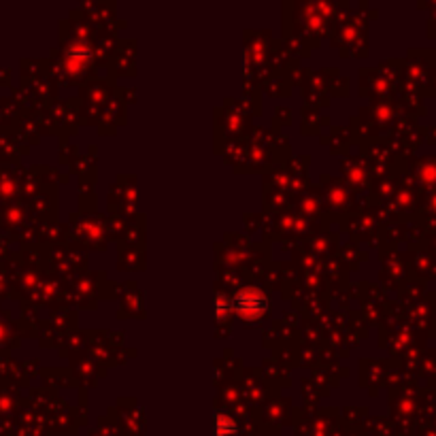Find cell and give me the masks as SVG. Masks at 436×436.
<instances>
[{
	"label": "cell",
	"instance_id": "6da1fadb",
	"mask_svg": "<svg viewBox=\"0 0 436 436\" xmlns=\"http://www.w3.org/2000/svg\"><path fill=\"white\" fill-rule=\"evenodd\" d=\"M232 309H236L245 317H258L266 311V298H264L262 292H258L253 287H247L241 294H236V298L232 302Z\"/></svg>",
	"mask_w": 436,
	"mask_h": 436
}]
</instances>
